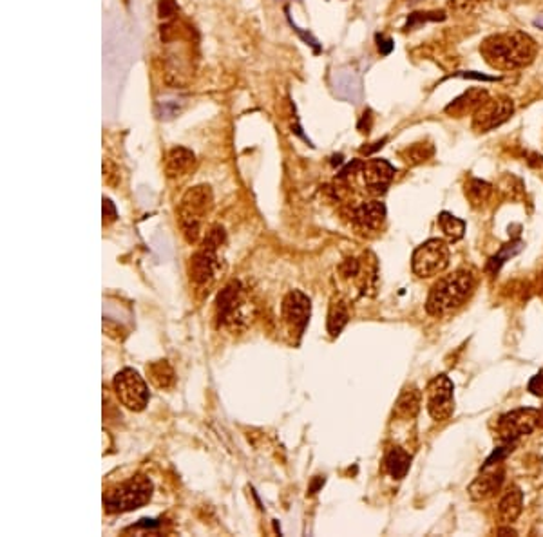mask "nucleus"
<instances>
[{
	"instance_id": "f257e3e1",
	"label": "nucleus",
	"mask_w": 543,
	"mask_h": 537,
	"mask_svg": "<svg viewBox=\"0 0 543 537\" xmlns=\"http://www.w3.org/2000/svg\"><path fill=\"white\" fill-rule=\"evenodd\" d=\"M480 52L496 69H518L529 66L536 57V42L522 31L493 35L484 40Z\"/></svg>"
},
{
	"instance_id": "f03ea898",
	"label": "nucleus",
	"mask_w": 543,
	"mask_h": 537,
	"mask_svg": "<svg viewBox=\"0 0 543 537\" xmlns=\"http://www.w3.org/2000/svg\"><path fill=\"white\" fill-rule=\"evenodd\" d=\"M475 290V279L469 271L458 270L451 275L439 279V282L431 288L426 302V309L433 317H444L457 311L460 306L466 304L469 295Z\"/></svg>"
},
{
	"instance_id": "7ed1b4c3",
	"label": "nucleus",
	"mask_w": 543,
	"mask_h": 537,
	"mask_svg": "<svg viewBox=\"0 0 543 537\" xmlns=\"http://www.w3.org/2000/svg\"><path fill=\"white\" fill-rule=\"evenodd\" d=\"M153 498V483L147 476H133L120 485L111 487L104 494L105 512L124 514L142 509Z\"/></svg>"
},
{
	"instance_id": "20e7f679",
	"label": "nucleus",
	"mask_w": 543,
	"mask_h": 537,
	"mask_svg": "<svg viewBox=\"0 0 543 537\" xmlns=\"http://www.w3.org/2000/svg\"><path fill=\"white\" fill-rule=\"evenodd\" d=\"M214 206V195L209 185L192 186L181 197L180 203V226L189 243H196L201 235L203 217Z\"/></svg>"
},
{
	"instance_id": "39448f33",
	"label": "nucleus",
	"mask_w": 543,
	"mask_h": 537,
	"mask_svg": "<svg viewBox=\"0 0 543 537\" xmlns=\"http://www.w3.org/2000/svg\"><path fill=\"white\" fill-rule=\"evenodd\" d=\"M413 271L422 279L442 273L449 266V246L442 239H429L413 252Z\"/></svg>"
},
{
	"instance_id": "423d86ee",
	"label": "nucleus",
	"mask_w": 543,
	"mask_h": 537,
	"mask_svg": "<svg viewBox=\"0 0 543 537\" xmlns=\"http://www.w3.org/2000/svg\"><path fill=\"white\" fill-rule=\"evenodd\" d=\"M115 391L122 405L140 413L149 404V387L138 371L125 367L115 376Z\"/></svg>"
},
{
	"instance_id": "0eeeda50",
	"label": "nucleus",
	"mask_w": 543,
	"mask_h": 537,
	"mask_svg": "<svg viewBox=\"0 0 543 537\" xmlns=\"http://www.w3.org/2000/svg\"><path fill=\"white\" fill-rule=\"evenodd\" d=\"M538 427V411L516 409L504 414L496 422V433L504 443H515L518 438L531 434Z\"/></svg>"
},
{
	"instance_id": "6e6552de",
	"label": "nucleus",
	"mask_w": 543,
	"mask_h": 537,
	"mask_svg": "<svg viewBox=\"0 0 543 537\" xmlns=\"http://www.w3.org/2000/svg\"><path fill=\"white\" fill-rule=\"evenodd\" d=\"M452 382L446 375H440L428 385V413L435 422H446L452 416L455 398H452Z\"/></svg>"
},
{
	"instance_id": "1a4fd4ad",
	"label": "nucleus",
	"mask_w": 543,
	"mask_h": 537,
	"mask_svg": "<svg viewBox=\"0 0 543 537\" xmlns=\"http://www.w3.org/2000/svg\"><path fill=\"white\" fill-rule=\"evenodd\" d=\"M515 113V105L509 98H495L487 100L477 109L473 116V128L477 133H489L493 128L500 127Z\"/></svg>"
},
{
	"instance_id": "9d476101",
	"label": "nucleus",
	"mask_w": 543,
	"mask_h": 537,
	"mask_svg": "<svg viewBox=\"0 0 543 537\" xmlns=\"http://www.w3.org/2000/svg\"><path fill=\"white\" fill-rule=\"evenodd\" d=\"M281 311L283 319L288 324V328L301 335V333L305 331L308 320H310L312 302L303 291L292 290L288 291L285 299H283Z\"/></svg>"
},
{
	"instance_id": "9b49d317",
	"label": "nucleus",
	"mask_w": 543,
	"mask_h": 537,
	"mask_svg": "<svg viewBox=\"0 0 543 537\" xmlns=\"http://www.w3.org/2000/svg\"><path fill=\"white\" fill-rule=\"evenodd\" d=\"M218 320L227 326H236L243 320V288L239 282H230L216 300Z\"/></svg>"
},
{
	"instance_id": "f8f14e48",
	"label": "nucleus",
	"mask_w": 543,
	"mask_h": 537,
	"mask_svg": "<svg viewBox=\"0 0 543 537\" xmlns=\"http://www.w3.org/2000/svg\"><path fill=\"white\" fill-rule=\"evenodd\" d=\"M504 478L505 472L502 469V463H496V465H489L484 467L482 474L478 476L477 480L473 481L467 492L471 496L475 501H480V499H487L495 496L498 490L502 489L504 485Z\"/></svg>"
},
{
	"instance_id": "ddd939ff",
	"label": "nucleus",
	"mask_w": 543,
	"mask_h": 537,
	"mask_svg": "<svg viewBox=\"0 0 543 537\" xmlns=\"http://www.w3.org/2000/svg\"><path fill=\"white\" fill-rule=\"evenodd\" d=\"M218 273V257L216 250L201 246V250L191 257V279L198 286H209Z\"/></svg>"
},
{
	"instance_id": "4468645a",
	"label": "nucleus",
	"mask_w": 543,
	"mask_h": 537,
	"mask_svg": "<svg viewBox=\"0 0 543 537\" xmlns=\"http://www.w3.org/2000/svg\"><path fill=\"white\" fill-rule=\"evenodd\" d=\"M361 174L370 191L384 192L395 176V166L386 159H370L364 163Z\"/></svg>"
},
{
	"instance_id": "2eb2a0df",
	"label": "nucleus",
	"mask_w": 543,
	"mask_h": 537,
	"mask_svg": "<svg viewBox=\"0 0 543 537\" xmlns=\"http://www.w3.org/2000/svg\"><path fill=\"white\" fill-rule=\"evenodd\" d=\"M386 217V206L381 201L362 203L353 212V221L362 230H379Z\"/></svg>"
},
{
	"instance_id": "dca6fc26",
	"label": "nucleus",
	"mask_w": 543,
	"mask_h": 537,
	"mask_svg": "<svg viewBox=\"0 0 543 537\" xmlns=\"http://www.w3.org/2000/svg\"><path fill=\"white\" fill-rule=\"evenodd\" d=\"M487 100H489V95H487L486 89L473 87V89L466 90L462 96H458L452 104H449L448 107H446V113L460 118V116H466L469 115V113H477L478 107H480L482 104H486Z\"/></svg>"
},
{
	"instance_id": "f3484780",
	"label": "nucleus",
	"mask_w": 543,
	"mask_h": 537,
	"mask_svg": "<svg viewBox=\"0 0 543 537\" xmlns=\"http://www.w3.org/2000/svg\"><path fill=\"white\" fill-rule=\"evenodd\" d=\"M522 507H524V492L518 487H509L498 503V516L504 523L511 525L522 514Z\"/></svg>"
},
{
	"instance_id": "a211bd4d",
	"label": "nucleus",
	"mask_w": 543,
	"mask_h": 537,
	"mask_svg": "<svg viewBox=\"0 0 543 537\" xmlns=\"http://www.w3.org/2000/svg\"><path fill=\"white\" fill-rule=\"evenodd\" d=\"M194 153L189 150L185 147H176L172 148L171 153L167 156V165H165V170H167L169 177H180L183 174L191 170V166L194 165Z\"/></svg>"
},
{
	"instance_id": "6ab92c4d",
	"label": "nucleus",
	"mask_w": 543,
	"mask_h": 537,
	"mask_svg": "<svg viewBox=\"0 0 543 537\" xmlns=\"http://www.w3.org/2000/svg\"><path fill=\"white\" fill-rule=\"evenodd\" d=\"M147 376L151 384L158 387V389H171L174 382H176L174 369H172L167 360L151 362L147 366Z\"/></svg>"
},
{
	"instance_id": "aec40b11",
	"label": "nucleus",
	"mask_w": 543,
	"mask_h": 537,
	"mask_svg": "<svg viewBox=\"0 0 543 537\" xmlns=\"http://www.w3.org/2000/svg\"><path fill=\"white\" fill-rule=\"evenodd\" d=\"M384 465L386 471L390 472V476L393 480H402L411 465V456L410 452H406L401 447H393L388 451L386 458H384Z\"/></svg>"
},
{
	"instance_id": "412c9836",
	"label": "nucleus",
	"mask_w": 543,
	"mask_h": 537,
	"mask_svg": "<svg viewBox=\"0 0 543 537\" xmlns=\"http://www.w3.org/2000/svg\"><path fill=\"white\" fill-rule=\"evenodd\" d=\"M422 395L417 387H406L395 404V414L401 418H415L420 409Z\"/></svg>"
},
{
	"instance_id": "4be33fe9",
	"label": "nucleus",
	"mask_w": 543,
	"mask_h": 537,
	"mask_svg": "<svg viewBox=\"0 0 543 537\" xmlns=\"http://www.w3.org/2000/svg\"><path fill=\"white\" fill-rule=\"evenodd\" d=\"M348 320H350L348 304L341 299L332 300V306H330V313H328L330 335H332V337H337L339 333L344 329V326L348 324Z\"/></svg>"
},
{
	"instance_id": "5701e85b",
	"label": "nucleus",
	"mask_w": 543,
	"mask_h": 537,
	"mask_svg": "<svg viewBox=\"0 0 543 537\" xmlns=\"http://www.w3.org/2000/svg\"><path fill=\"white\" fill-rule=\"evenodd\" d=\"M439 223L449 241H460L464 237V233H466V223H464L462 219L455 217V215L448 214V212H442L439 215Z\"/></svg>"
},
{
	"instance_id": "b1692460",
	"label": "nucleus",
	"mask_w": 543,
	"mask_h": 537,
	"mask_svg": "<svg viewBox=\"0 0 543 537\" xmlns=\"http://www.w3.org/2000/svg\"><path fill=\"white\" fill-rule=\"evenodd\" d=\"M435 154V147L431 143H413L410 147L402 150V157L408 165H419V163L428 162L429 157Z\"/></svg>"
},
{
	"instance_id": "393cba45",
	"label": "nucleus",
	"mask_w": 543,
	"mask_h": 537,
	"mask_svg": "<svg viewBox=\"0 0 543 537\" xmlns=\"http://www.w3.org/2000/svg\"><path fill=\"white\" fill-rule=\"evenodd\" d=\"M466 194L473 205H482L491 195V185L482 179H471L466 186Z\"/></svg>"
},
{
	"instance_id": "a878e982",
	"label": "nucleus",
	"mask_w": 543,
	"mask_h": 537,
	"mask_svg": "<svg viewBox=\"0 0 543 537\" xmlns=\"http://www.w3.org/2000/svg\"><path fill=\"white\" fill-rule=\"evenodd\" d=\"M522 248H524V244L520 243V241L502 246L500 252L496 253L495 257H491V261H489V264H487V270L491 271V273H496V271L504 266V262L507 261V259H511V257H515Z\"/></svg>"
},
{
	"instance_id": "bb28decb",
	"label": "nucleus",
	"mask_w": 543,
	"mask_h": 537,
	"mask_svg": "<svg viewBox=\"0 0 543 537\" xmlns=\"http://www.w3.org/2000/svg\"><path fill=\"white\" fill-rule=\"evenodd\" d=\"M223 243H225V230L221 228V226H212V228L207 232L203 246L209 248V250H218Z\"/></svg>"
},
{
	"instance_id": "cd10ccee",
	"label": "nucleus",
	"mask_w": 543,
	"mask_h": 537,
	"mask_svg": "<svg viewBox=\"0 0 543 537\" xmlns=\"http://www.w3.org/2000/svg\"><path fill=\"white\" fill-rule=\"evenodd\" d=\"M446 14L442 11H433V13H413L408 19V29L415 28L417 24H422V22H435V20H444Z\"/></svg>"
},
{
	"instance_id": "c85d7f7f",
	"label": "nucleus",
	"mask_w": 543,
	"mask_h": 537,
	"mask_svg": "<svg viewBox=\"0 0 543 537\" xmlns=\"http://www.w3.org/2000/svg\"><path fill=\"white\" fill-rule=\"evenodd\" d=\"M176 11H178V4L174 2V0H160V4H158V13H160L162 19H169V17H172V14H176Z\"/></svg>"
},
{
	"instance_id": "c756f323",
	"label": "nucleus",
	"mask_w": 543,
	"mask_h": 537,
	"mask_svg": "<svg viewBox=\"0 0 543 537\" xmlns=\"http://www.w3.org/2000/svg\"><path fill=\"white\" fill-rule=\"evenodd\" d=\"M484 0H449V6L457 11H471L475 6L482 4Z\"/></svg>"
},
{
	"instance_id": "7c9ffc66",
	"label": "nucleus",
	"mask_w": 543,
	"mask_h": 537,
	"mask_svg": "<svg viewBox=\"0 0 543 537\" xmlns=\"http://www.w3.org/2000/svg\"><path fill=\"white\" fill-rule=\"evenodd\" d=\"M116 217H118V212H116L115 203L104 197V223L105 224L113 223V221H116Z\"/></svg>"
},
{
	"instance_id": "2f4dec72",
	"label": "nucleus",
	"mask_w": 543,
	"mask_h": 537,
	"mask_svg": "<svg viewBox=\"0 0 543 537\" xmlns=\"http://www.w3.org/2000/svg\"><path fill=\"white\" fill-rule=\"evenodd\" d=\"M529 391L534 396H543V371L533 376V380L529 382Z\"/></svg>"
},
{
	"instance_id": "473e14b6",
	"label": "nucleus",
	"mask_w": 543,
	"mask_h": 537,
	"mask_svg": "<svg viewBox=\"0 0 543 537\" xmlns=\"http://www.w3.org/2000/svg\"><path fill=\"white\" fill-rule=\"evenodd\" d=\"M377 42H379V51H381V55H390V52L393 51V48H395L393 40L386 39V37H382V35H377Z\"/></svg>"
},
{
	"instance_id": "72a5a7b5",
	"label": "nucleus",
	"mask_w": 543,
	"mask_h": 537,
	"mask_svg": "<svg viewBox=\"0 0 543 537\" xmlns=\"http://www.w3.org/2000/svg\"><path fill=\"white\" fill-rule=\"evenodd\" d=\"M457 77H460V78H469V80H484V81H495V80H496L495 77H487V75H482V72H475V71L458 72Z\"/></svg>"
},
{
	"instance_id": "f704fd0d",
	"label": "nucleus",
	"mask_w": 543,
	"mask_h": 537,
	"mask_svg": "<svg viewBox=\"0 0 543 537\" xmlns=\"http://www.w3.org/2000/svg\"><path fill=\"white\" fill-rule=\"evenodd\" d=\"M496 534H511V536H516L515 530H513V528H509V527L498 528V530H496Z\"/></svg>"
},
{
	"instance_id": "c9c22d12",
	"label": "nucleus",
	"mask_w": 543,
	"mask_h": 537,
	"mask_svg": "<svg viewBox=\"0 0 543 537\" xmlns=\"http://www.w3.org/2000/svg\"><path fill=\"white\" fill-rule=\"evenodd\" d=\"M534 26H536V28H540V29H543V14H540L538 19L534 20Z\"/></svg>"
},
{
	"instance_id": "e433bc0d",
	"label": "nucleus",
	"mask_w": 543,
	"mask_h": 537,
	"mask_svg": "<svg viewBox=\"0 0 543 537\" xmlns=\"http://www.w3.org/2000/svg\"><path fill=\"white\" fill-rule=\"evenodd\" d=\"M538 427L543 429V407L538 411Z\"/></svg>"
}]
</instances>
